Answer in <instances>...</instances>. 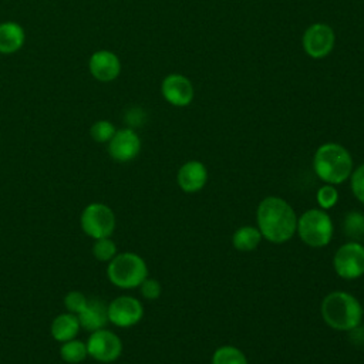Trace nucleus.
Returning <instances> with one entry per match:
<instances>
[{"label": "nucleus", "instance_id": "obj_8", "mask_svg": "<svg viewBox=\"0 0 364 364\" xmlns=\"http://www.w3.org/2000/svg\"><path fill=\"white\" fill-rule=\"evenodd\" d=\"M85 344L88 357L104 364L117 361L121 357L124 348L119 336L105 327L92 331Z\"/></svg>", "mask_w": 364, "mask_h": 364}, {"label": "nucleus", "instance_id": "obj_26", "mask_svg": "<svg viewBox=\"0 0 364 364\" xmlns=\"http://www.w3.org/2000/svg\"><path fill=\"white\" fill-rule=\"evenodd\" d=\"M350 185L354 196L364 205V164L351 172Z\"/></svg>", "mask_w": 364, "mask_h": 364}, {"label": "nucleus", "instance_id": "obj_1", "mask_svg": "<svg viewBox=\"0 0 364 364\" xmlns=\"http://www.w3.org/2000/svg\"><path fill=\"white\" fill-rule=\"evenodd\" d=\"M256 222L263 239L277 245L290 240L297 228L294 209L279 196H267L260 200L256 210Z\"/></svg>", "mask_w": 364, "mask_h": 364}, {"label": "nucleus", "instance_id": "obj_7", "mask_svg": "<svg viewBox=\"0 0 364 364\" xmlns=\"http://www.w3.org/2000/svg\"><path fill=\"white\" fill-rule=\"evenodd\" d=\"M336 273L346 280H354L364 274V246L351 240L341 245L333 257Z\"/></svg>", "mask_w": 364, "mask_h": 364}, {"label": "nucleus", "instance_id": "obj_12", "mask_svg": "<svg viewBox=\"0 0 364 364\" xmlns=\"http://www.w3.org/2000/svg\"><path fill=\"white\" fill-rule=\"evenodd\" d=\"M90 74L100 82H111L121 74L119 57L109 50L94 51L88 60Z\"/></svg>", "mask_w": 364, "mask_h": 364}, {"label": "nucleus", "instance_id": "obj_15", "mask_svg": "<svg viewBox=\"0 0 364 364\" xmlns=\"http://www.w3.org/2000/svg\"><path fill=\"white\" fill-rule=\"evenodd\" d=\"M107 307H108V304H105L100 299H88L85 309L77 314L81 328H84L90 333L104 328L107 326V323H109Z\"/></svg>", "mask_w": 364, "mask_h": 364}, {"label": "nucleus", "instance_id": "obj_16", "mask_svg": "<svg viewBox=\"0 0 364 364\" xmlns=\"http://www.w3.org/2000/svg\"><path fill=\"white\" fill-rule=\"evenodd\" d=\"M80 330H81V326H80L78 316L74 313H70V311L55 316L50 326L51 337L55 341H58L60 344L64 341L77 338Z\"/></svg>", "mask_w": 364, "mask_h": 364}, {"label": "nucleus", "instance_id": "obj_14", "mask_svg": "<svg viewBox=\"0 0 364 364\" xmlns=\"http://www.w3.org/2000/svg\"><path fill=\"white\" fill-rule=\"evenodd\" d=\"M176 182L186 193L199 192L208 182V169L200 161H188L179 168Z\"/></svg>", "mask_w": 364, "mask_h": 364}, {"label": "nucleus", "instance_id": "obj_27", "mask_svg": "<svg viewBox=\"0 0 364 364\" xmlns=\"http://www.w3.org/2000/svg\"><path fill=\"white\" fill-rule=\"evenodd\" d=\"M139 293L144 299L146 300H156L161 293H162V287L161 283L156 279L152 277H146L141 284H139Z\"/></svg>", "mask_w": 364, "mask_h": 364}, {"label": "nucleus", "instance_id": "obj_18", "mask_svg": "<svg viewBox=\"0 0 364 364\" xmlns=\"http://www.w3.org/2000/svg\"><path fill=\"white\" fill-rule=\"evenodd\" d=\"M263 236L260 233V230L257 229V226H242L239 229H236V232L232 236V245L235 249L240 250V252H250L255 250L260 242H262Z\"/></svg>", "mask_w": 364, "mask_h": 364}, {"label": "nucleus", "instance_id": "obj_9", "mask_svg": "<svg viewBox=\"0 0 364 364\" xmlns=\"http://www.w3.org/2000/svg\"><path fill=\"white\" fill-rule=\"evenodd\" d=\"M108 321L119 328H129L144 317L142 303L132 296H118L108 303Z\"/></svg>", "mask_w": 364, "mask_h": 364}, {"label": "nucleus", "instance_id": "obj_21", "mask_svg": "<svg viewBox=\"0 0 364 364\" xmlns=\"http://www.w3.org/2000/svg\"><path fill=\"white\" fill-rule=\"evenodd\" d=\"M343 230L346 236H350L351 239H360L364 236V215L351 210L346 215L343 220Z\"/></svg>", "mask_w": 364, "mask_h": 364}, {"label": "nucleus", "instance_id": "obj_3", "mask_svg": "<svg viewBox=\"0 0 364 364\" xmlns=\"http://www.w3.org/2000/svg\"><path fill=\"white\" fill-rule=\"evenodd\" d=\"M313 169L324 183L340 185L346 182L353 172V158L343 145L326 142L314 152Z\"/></svg>", "mask_w": 364, "mask_h": 364}, {"label": "nucleus", "instance_id": "obj_23", "mask_svg": "<svg viewBox=\"0 0 364 364\" xmlns=\"http://www.w3.org/2000/svg\"><path fill=\"white\" fill-rule=\"evenodd\" d=\"M117 128L108 119L95 121L90 128V136L98 144H108L109 139L114 136Z\"/></svg>", "mask_w": 364, "mask_h": 364}, {"label": "nucleus", "instance_id": "obj_5", "mask_svg": "<svg viewBox=\"0 0 364 364\" xmlns=\"http://www.w3.org/2000/svg\"><path fill=\"white\" fill-rule=\"evenodd\" d=\"M334 226L323 209H307L297 218L296 233L310 247H324L333 239Z\"/></svg>", "mask_w": 364, "mask_h": 364}, {"label": "nucleus", "instance_id": "obj_22", "mask_svg": "<svg viewBox=\"0 0 364 364\" xmlns=\"http://www.w3.org/2000/svg\"><path fill=\"white\" fill-rule=\"evenodd\" d=\"M92 256L98 262H109L114 259V256L118 253L117 243L111 237H102V239H95L92 245Z\"/></svg>", "mask_w": 364, "mask_h": 364}, {"label": "nucleus", "instance_id": "obj_20", "mask_svg": "<svg viewBox=\"0 0 364 364\" xmlns=\"http://www.w3.org/2000/svg\"><path fill=\"white\" fill-rule=\"evenodd\" d=\"M212 364H247V358L237 347L222 346L215 350Z\"/></svg>", "mask_w": 364, "mask_h": 364}, {"label": "nucleus", "instance_id": "obj_24", "mask_svg": "<svg viewBox=\"0 0 364 364\" xmlns=\"http://www.w3.org/2000/svg\"><path fill=\"white\" fill-rule=\"evenodd\" d=\"M316 199H317L320 209L327 210V209H331L337 203L338 192L334 185L324 183L321 188H318V191L316 193Z\"/></svg>", "mask_w": 364, "mask_h": 364}, {"label": "nucleus", "instance_id": "obj_6", "mask_svg": "<svg viewBox=\"0 0 364 364\" xmlns=\"http://www.w3.org/2000/svg\"><path fill=\"white\" fill-rule=\"evenodd\" d=\"M80 226L82 232L94 240L111 237L117 226V218L108 205L92 202L82 209L80 216Z\"/></svg>", "mask_w": 364, "mask_h": 364}, {"label": "nucleus", "instance_id": "obj_17", "mask_svg": "<svg viewBox=\"0 0 364 364\" xmlns=\"http://www.w3.org/2000/svg\"><path fill=\"white\" fill-rule=\"evenodd\" d=\"M26 31L16 21L0 23V54H14L23 48Z\"/></svg>", "mask_w": 364, "mask_h": 364}, {"label": "nucleus", "instance_id": "obj_13", "mask_svg": "<svg viewBox=\"0 0 364 364\" xmlns=\"http://www.w3.org/2000/svg\"><path fill=\"white\" fill-rule=\"evenodd\" d=\"M162 97L175 107H186L193 100V85L182 74H169L161 82Z\"/></svg>", "mask_w": 364, "mask_h": 364}, {"label": "nucleus", "instance_id": "obj_4", "mask_svg": "<svg viewBox=\"0 0 364 364\" xmlns=\"http://www.w3.org/2000/svg\"><path fill=\"white\" fill-rule=\"evenodd\" d=\"M107 277L118 289H136L148 277V266L138 253L121 252L108 262Z\"/></svg>", "mask_w": 364, "mask_h": 364}, {"label": "nucleus", "instance_id": "obj_19", "mask_svg": "<svg viewBox=\"0 0 364 364\" xmlns=\"http://www.w3.org/2000/svg\"><path fill=\"white\" fill-rule=\"evenodd\" d=\"M60 357L67 364H80L88 358L87 344L78 338H73L61 343Z\"/></svg>", "mask_w": 364, "mask_h": 364}, {"label": "nucleus", "instance_id": "obj_11", "mask_svg": "<svg viewBox=\"0 0 364 364\" xmlns=\"http://www.w3.org/2000/svg\"><path fill=\"white\" fill-rule=\"evenodd\" d=\"M108 155L117 162H129L141 151V138L132 128L117 129L108 142Z\"/></svg>", "mask_w": 364, "mask_h": 364}, {"label": "nucleus", "instance_id": "obj_25", "mask_svg": "<svg viewBox=\"0 0 364 364\" xmlns=\"http://www.w3.org/2000/svg\"><path fill=\"white\" fill-rule=\"evenodd\" d=\"M87 303H88V297L78 290H71L64 296L65 310L70 313H74V314L81 313L85 309Z\"/></svg>", "mask_w": 364, "mask_h": 364}, {"label": "nucleus", "instance_id": "obj_10", "mask_svg": "<svg viewBox=\"0 0 364 364\" xmlns=\"http://www.w3.org/2000/svg\"><path fill=\"white\" fill-rule=\"evenodd\" d=\"M336 43V34L328 24L314 23L309 26L303 34L301 44L306 54L311 58L327 57Z\"/></svg>", "mask_w": 364, "mask_h": 364}, {"label": "nucleus", "instance_id": "obj_2", "mask_svg": "<svg viewBox=\"0 0 364 364\" xmlns=\"http://www.w3.org/2000/svg\"><path fill=\"white\" fill-rule=\"evenodd\" d=\"M324 323L338 331H351L361 324L363 306L357 297L347 291L328 293L320 306Z\"/></svg>", "mask_w": 364, "mask_h": 364}]
</instances>
